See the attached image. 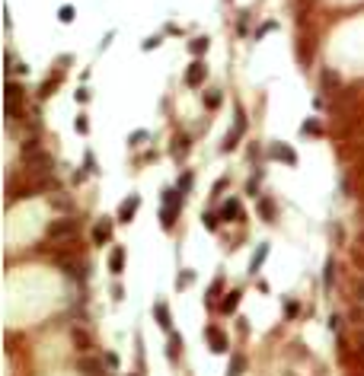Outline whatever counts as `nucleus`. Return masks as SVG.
Segmentation results:
<instances>
[{"label":"nucleus","instance_id":"f3484780","mask_svg":"<svg viewBox=\"0 0 364 376\" xmlns=\"http://www.w3.org/2000/svg\"><path fill=\"white\" fill-rule=\"evenodd\" d=\"M303 134H320V125L317 121H303Z\"/></svg>","mask_w":364,"mask_h":376},{"label":"nucleus","instance_id":"9b49d317","mask_svg":"<svg viewBox=\"0 0 364 376\" xmlns=\"http://www.w3.org/2000/svg\"><path fill=\"white\" fill-rule=\"evenodd\" d=\"M74 344H77L80 351H90V335L83 332V329H74Z\"/></svg>","mask_w":364,"mask_h":376},{"label":"nucleus","instance_id":"f03ea898","mask_svg":"<svg viewBox=\"0 0 364 376\" xmlns=\"http://www.w3.org/2000/svg\"><path fill=\"white\" fill-rule=\"evenodd\" d=\"M204 77H208V67H204L201 61H195V64L189 67V74H186V86H192V90H195V86H201V83H204Z\"/></svg>","mask_w":364,"mask_h":376},{"label":"nucleus","instance_id":"6e6552de","mask_svg":"<svg viewBox=\"0 0 364 376\" xmlns=\"http://www.w3.org/2000/svg\"><path fill=\"white\" fill-rule=\"evenodd\" d=\"M233 217H240V204L237 201H227L221 208V220H233Z\"/></svg>","mask_w":364,"mask_h":376},{"label":"nucleus","instance_id":"aec40b11","mask_svg":"<svg viewBox=\"0 0 364 376\" xmlns=\"http://www.w3.org/2000/svg\"><path fill=\"white\" fill-rule=\"evenodd\" d=\"M262 214H265V220H272V217H275V208H272V201H262Z\"/></svg>","mask_w":364,"mask_h":376},{"label":"nucleus","instance_id":"412c9836","mask_svg":"<svg viewBox=\"0 0 364 376\" xmlns=\"http://www.w3.org/2000/svg\"><path fill=\"white\" fill-rule=\"evenodd\" d=\"M204 102H208V108H217V105H221V96H217V93H208V99H204Z\"/></svg>","mask_w":364,"mask_h":376},{"label":"nucleus","instance_id":"a211bd4d","mask_svg":"<svg viewBox=\"0 0 364 376\" xmlns=\"http://www.w3.org/2000/svg\"><path fill=\"white\" fill-rule=\"evenodd\" d=\"M74 19V7H61V22H70Z\"/></svg>","mask_w":364,"mask_h":376},{"label":"nucleus","instance_id":"2eb2a0df","mask_svg":"<svg viewBox=\"0 0 364 376\" xmlns=\"http://www.w3.org/2000/svg\"><path fill=\"white\" fill-rule=\"evenodd\" d=\"M179 214V208H169V204H166V208H163V226L169 229V226H173V217Z\"/></svg>","mask_w":364,"mask_h":376},{"label":"nucleus","instance_id":"1a4fd4ad","mask_svg":"<svg viewBox=\"0 0 364 376\" xmlns=\"http://www.w3.org/2000/svg\"><path fill=\"white\" fill-rule=\"evenodd\" d=\"M237 303H240V290H230L227 300H221V309H224V312H233V309H237Z\"/></svg>","mask_w":364,"mask_h":376},{"label":"nucleus","instance_id":"0eeeda50","mask_svg":"<svg viewBox=\"0 0 364 376\" xmlns=\"http://www.w3.org/2000/svg\"><path fill=\"white\" fill-rule=\"evenodd\" d=\"M272 156H278V160H284V163H291V166L297 163V156H294V150H291V147H275Z\"/></svg>","mask_w":364,"mask_h":376},{"label":"nucleus","instance_id":"6ab92c4d","mask_svg":"<svg viewBox=\"0 0 364 376\" xmlns=\"http://www.w3.org/2000/svg\"><path fill=\"white\" fill-rule=\"evenodd\" d=\"M157 45H160V35H150V39H147V42H144L141 48H144V51H150V48H157Z\"/></svg>","mask_w":364,"mask_h":376},{"label":"nucleus","instance_id":"4468645a","mask_svg":"<svg viewBox=\"0 0 364 376\" xmlns=\"http://www.w3.org/2000/svg\"><path fill=\"white\" fill-rule=\"evenodd\" d=\"M173 153H176V156H186V153H189V137H176Z\"/></svg>","mask_w":364,"mask_h":376},{"label":"nucleus","instance_id":"dca6fc26","mask_svg":"<svg viewBox=\"0 0 364 376\" xmlns=\"http://www.w3.org/2000/svg\"><path fill=\"white\" fill-rule=\"evenodd\" d=\"M179 348H182V338H169V360H176V354H179Z\"/></svg>","mask_w":364,"mask_h":376},{"label":"nucleus","instance_id":"393cba45","mask_svg":"<svg viewBox=\"0 0 364 376\" xmlns=\"http://www.w3.org/2000/svg\"><path fill=\"white\" fill-rule=\"evenodd\" d=\"M221 287H224V281H221V277H217V281L211 284V297H217V294H221Z\"/></svg>","mask_w":364,"mask_h":376},{"label":"nucleus","instance_id":"39448f33","mask_svg":"<svg viewBox=\"0 0 364 376\" xmlns=\"http://www.w3.org/2000/svg\"><path fill=\"white\" fill-rule=\"evenodd\" d=\"M153 312H157V322H160V329H166V332H169V325H173V322H169V309H166V303H157Z\"/></svg>","mask_w":364,"mask_h":376},{"label":"nucleus","instance_id":"20e7f679","mask_svg":"<svg viewBox=\"0 0 364 376\" xmlns=\"http://www.w3.org/2000/svg\"><path fill=\"white\" fill-rule=\"evenodd\" d=\"M109 268H112L115 274H121V268H125V249H121V246L112 249V255H109Z\"/></svg>","mask_w":364,"mask_h":376},{"label":"nucleus","instance_id":"f8f14e48","mask_svg":"<svg viewBox=\"0 0 364 376\" xmlns=\"http://www.w3.org/2000/svg\"><path fill=\"white\" fill-rule=\"evenodd\" d=\"M243 367H246V360H243L240 354H233V360H230V370H227V376H240V373H243Z\"/></svg>","mask_w":364,"mask_h":376},{"label":"nucleus","instance_id":"423d86ee","mask_svg":"<svg viewBox=\"0 0 364 376\" xmlns=\"http://www.w3.org/2000/svg\"><path fill=\"white\" fill-rule=\"evenodd\" d=\"M109 236H112V223H99V226L93 229V239L99 242V246H102V242H106Z\"/></svg>","mask_w":364,"mask_h":376},{"label":"nucleus","instance_id":"ddd939ff","mask_svg":"<svg viewBox=\"0 0 364 376\" xmlns=\"http://www.w3.org/2000/svg\"><path fill=\"white\" fill-rule=\"evenodd\" d=\"M189 51H192V54H204V51H208V39H192Z\"/></svg>","mask_w":364,"mask_h":376},{"label":"nucleus","instance_id":"b1692460","mask_svg":"<svg viewBox=\"0 0 364 376\" xmlns=\"http://www.w3.org/2000/svg\"><path fill=\"white\" fill-rule=\"evenodd\" d=\"M332 271H335V265L329 262V265H326V287H329V284H332Z\"/></svg>","mask_w":364,"mask_h":376},{"label":"nucleus","instance_id":"5701e85b","mask_svg":"<svg viewBox=\"0 0 364 376\" xmlns=\"http://www.w3.org/2000/svg\"><path fill=\"white\" fill-rule=\"evenodd\" d=\"M217 220H221V217H214V214H208V217H204V226H208V229H217Z\"/></svg>","mask_w":364,"mask_h":376},{"label":"nucleus","instance_id":"f257e3e1","mask_svg":"<svg viewBox=\"0 0 364 376\" xmlns=\"http://www.w3.org/2000/svg\"><path fill=\"white\" fill-rule=\"evenodd\" d=\"M77 226H80L77 220H51L45 233L51 236V239H67V236H74V233H77Z\"/></svg>","mask_w":364,"mask_h":376},{"label":"nucleus","instance_id":"4be33fe9","mask_svg":"<svg viewBox=\"0 0 364 376\" xmlns=\"http://www.w3.org/2000/svg\"><path fill=\"white\" fill-rule=\"evenodd\" d=\"M77 131H80V134H87V131H90V125H87V115H80V118H77Z\"/></svg>","mask_w":364,"mask_h":376},{"label":"nucleus","instance_id":"7ed1b4c3","mask_svg":"<svg viewBox=\"0 0 364 376\" xmlns=\"http://www.w3.org/2000/svg\"><path fill=\"white\" fill-rule=\"evenodd\" d=\"M138 208H141V198H138V195L131 198V201H125V204L118 208V223H128L131 217H135V211H138Z\"/></svg>","mask_w":364,"mask_h":376},{"label":"nucleus","instance_id":"9d476101","mask_svg":"<svg viewBox=\"0 0 364 376\" xmlns=\"http://www.w3.org/2000/svg\"><path fill=\"white\" fill-rule=\"evenodd\" d=\"M208 338H211V344H214V351H227V338L217 332V329H208Z\"/></svg>","mask_w":364,"mask_h":376}]
</instances>
